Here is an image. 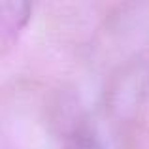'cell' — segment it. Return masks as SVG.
<instances>
[{
    "label": "cell",
    "mask_w": 149,
    "mask_h": 149,
    "mask_svg": "<svg viewBox=\"0 0 149 149\" xmlns=\"http://www.w3.org/2000/svg\"><path fill=\"white\" fill-rule=\"evenodd\" d=\"M66 149H100V146L89 132H79L77 136L72 138V142L68 143Z\"/></svg>",
    "instance_id": "6da1fadb"
}]
</instances>
